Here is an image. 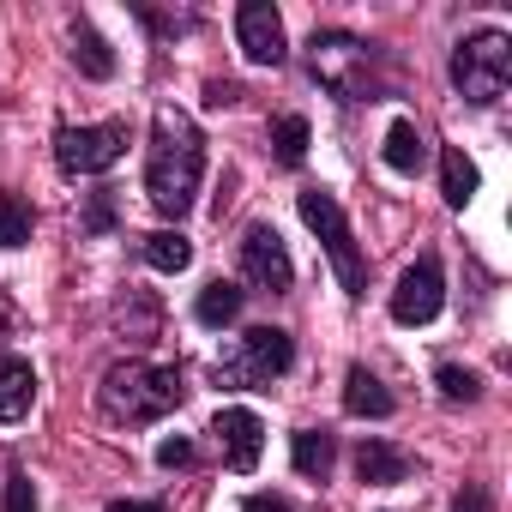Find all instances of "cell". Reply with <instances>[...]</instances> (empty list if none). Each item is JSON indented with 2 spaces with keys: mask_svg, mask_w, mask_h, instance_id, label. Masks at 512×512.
Here are the masks:
<instances>
[{
  "mask_svg": "<svg viewBox=\"0 0 512 512\" xmlns=\"http://www.w3.org/2000/svg\"><path fill=\"white\" fill-rule=\"evenodd\" d=\"M290 368H296V338L284 326H253L223 344V356L211 362V380L223 392H260V386L284 380Z\"/></svg>",
  "mask_w": 512,
  "mask_h": 512,
  "instance_id": "3",
  "label": "cell"
},
{
  "mask_svg": "<svg viewBox=\"0 0 512 512\" xmlns=\"http://www.w3.org/2000/svg\"><path fill=\"white\" fill-rule=\"evenodd\" d=\"M31 229H37V211L19 193H0V247H25Z\"/></svg>",
  "mask_w": 512,
  "mask_h": 512,
  "instance_id": "23",
  "label": "cell"
},
{
  "mask_svg": "<svg viewBox=\"0 0 512 512\" xmlns=\"http://www.w3.org/2000/svg\"><path fill=\"white\" fill-rule=\"evenodd\" d=\"M199 181H205V139L193 127L187 109L175 103H157L151 115V151H145V199L157 217L181 223L199 199Z\"/></svg>",
  "mask_w": 512,
  "mask_h": 512,
  "instance_id": "1",
  "label": "cell"
},
{
  "mask_svg": "<svg viewBox=\"0 0 512 512\" xmlns=\"http://www.w3.org/2000/svg\"><path fill=\"white\" fill-rule=\"evenodd\" d=\"M7 512H37V488H31V476L19 464L7 470Z\"/></svg>",
  "mask_w": 512,
  "mask_h": 512,
  "instance_id": "27",
  "label": "cell"
},
{
  "mask_svg": "<svg viewBox=\"0 0 512 512\" xmlns=\"http://www.w3.org/2000/svg\"><path fill=\"white\" fill-rule=\"evenodd\" d=\"M187 404V386L175 368H157L145 356H127L103 374L97 386V410L115 422V428H145V422H163Z\"/></svg>",
  "mask_w": 512,
  "mask_h": 512,
  "instance_id": "2",
  "label": "cell"
},
{
  "mask_svg": "<svg viewBox=\"0 0 512 512\" xmlns=\"http://www.w3.org/2000/svg\"><path fill=\"white\" fill-rule=\"evenodd\" d=\"M434 386H440L446 404H476L482 398V374L476 368H458V362H440L434 368Z\"/></svg>",
  "mask_w": 512,
  "mask_h": 512,
  "instance_id": "24",
  "label": "cell"
},
{
  "mask_svg": "<svg viewBox=\"0 0 512 512\" xmlns=\"http://www.w3.org/2000/svg\"><path fill=\"white\" fill-rule=\"evenodd\" d=\"M211 440H217L223 464H229L235 476H247V470H260V452H266V422L253 416V410H217V416H211Z\"/></svg>",
  "mask_w": 512,
  "mask_h": 512,
  "instance_id": "11",
  "label": "cell"
},
{
  "mask_svg": "<svg viewBox=\"0 0 512 512\" xmlns=\"http://www.w3.org/2000/svg\"><path fill=\"white\" fill-rule=\"evenodd\" d=\"M157 464H163V470H187V464H193V440H187V434L157 440Z\"/></svg>",
  "mask_w": 512,
  "mask_h": 512,
  "instance_id": "28",
  "label": "cell"
},
{
  "mask_svg": "<svg viewBox=\"0 0 512 512\" xmlns=\"http://www.w3.org/2000/svg\"><path fill=\"white\" fill-rule=\"evenodd\" d=\"M476 187H482L476 163H470L458 145H446V151H440V193H446V205H452V211H464V205L476 199Z\"/></svg>",
  "mask_w": 512,
  "mask_h": 512,
  "instance_id": "19",
  "label": "cell"
},
{
  "mask_svg": "<svg viewBox=\"0 0 512 512\" xmlns=\"http://www.w3.org/2000/svg\"><path fill=\"white\" fill-rule=\"evenodd\" d=\"M133 121H97V127H61L55 133V163L67 175H103L127 157Z\"/></svg>",
  "mask_w": 512,
  "mask_h": 512,
  "instance_id": "7",
  "label": "cell"
},
{
  "mask_svg": "<svg viewBox=\"0 0 512 512\" xmlns=\"http://www.w3.org/2000/svg\"><path fill=\"white\" fill-rule=\"evenodd\" d=\"M133 19H139L145 31H157L163 43H175V37L199 31V13H157V7H133Z\"/></svg>",
  "mask_w": 512,
  "mask_h": 512,
  "instance_id": "25",
  "label": "cell"
},
{
  "mask_svg": "<svg viewBox=\"0 0 512 512\" xmlns=\"http://www.w3.org/2000/svg\"><path fill=\"white\" fill-rule=\"evenodd\" d=\"M241 302H247V290H241V284H229V278H217V284H205V290H199L193 320H199V326H211V332H223V326H235V320H241Z\"/></svg>",
  "mask_w": 512,
  "mask_h": 512,
  "instance_id": "15",
  "label": "cell"
},
{
  "mask_svg": "<svg viewBox=\"0 0 512 512\" xmlns=\"http://www.w3.org/2000/svg\"><path fill=\"white\" fill-rule=\"evenodd\" d=\"M440 308H446V278H440L434 253H422V260L398 278V290H392V320L398 326H428Z\"/></svg>",
  "mask_w": 512,
  "mask_h": 512,
  "instance_id": "10",
  "label": "cell"
},
{
  "mask_svg": "<svg viewBox=\"0 0 512 512\" xmlns=\"http://www.w3.org/2000/svg\"><path fill=\"white\" fill-rule=\"evenodd\" d=\"M241 512H296V506H290L284 494H247V500H241Z\"/></svg>",
  "mask_w": 512,
  "mask_h": 512,
  "instance_id": "31",
  "label": "cell"
},
{
  "mask_svg": "<svg viewBox=\"0 0 512 512\" xmlns=\"http://www.w3.org/2000/svg\"><path fill=\"white\" fill-rule=\"evenodd\" d=\"M37 404V368L25 356H0V422H25Z\"/></svg>",
  "mask_w": 512,
  "mask_h": 512,
  "instance_id": "14",
  "label": "cell"
},
{
  "mask_svg": "<svg viewBox=\"0 0 512 512\" xmlns=\"http://www.w3.org/2000/svg\"><path fill=\"white\" fill-rule=\"evenodd\" d=\"M103 512H163V500H115V506H103Z\"/></svg>",
  "mask_w": 512,
  "mask_h": 512,
  "instance_id": "32",
  "label": "cell"
},
{
  "mask_svg": "<svg viewBox=\"0 0 512 512\" xmlns=\"http://www.w3.org/2000/svg\"><path fill=\"white\" fill-rule=\"evenodd\" d=\"M73 67H79L85 79H115V55H109V43H103L85 19H73Z\"/></svg>",
  "mask_w": 512,
  "mask_h": 512,
  "instance_id": "21",
  "label": "cell"
},
{
  "mask_svg": "<svg viewBox=\"0 0 512 512\" xmlns=\"http://www.w3.org/2000/svg\"><path fill=\"white\" fill-rule=\"evenodd\" d=\"M356 476H362L368 488H398V482L416 476V458H410L404 446H392V440H362V446H356Z\"/></svg>",
  "mask_w": 512,
  "mask_h": 512,
  "instance_id": "12",
  "label": "cell"
},
{
  "mask_svg": "<svg viewBox=\"0 0 512 512\" xmlns=\"http://www.w3.org/2000/svg\"><path fill=\"white\" fill-rule=\"evenodd\" d=\"M422 163H428V139H422V127H416V121H392V127H386V169H398V175H422Z\"/></svg>",
  "mask_w": 512,
  "mask_h": 512,
  "instance_id": "18",
  "label": "cell"
},
{
  "mask_svg": "<svg viewBox=\"0 0 512 512\" xmlns=\"http://www.w3.org/2000/svg\"><path fill=\"white\" fill-rule=\"evenodd\" d=\"M157 326H163V308H157L151 296L127 290V296L115 302V332H127V344H151V338H157Z\"/></svg>",
  "mask_w": 512,
  "mask_h": 512,
  "instance_id": "20",
  "label": "cell"
},
{
  "mask_svg": "<svg viewBox=\"0 0 512 512\" xmlns=\"http://www.w3.org/2000/svg\"><path fill=\"white\" fill-rule=\"evenodd\" d=\"M139 260H145L151 272H169V278H175V272L193 266V241H187L181 229H157V235L139 241Z\"/></svg>",
  "mask_w": 512,
  "mask_h": 512,
  "instance_id": "17",
  "label": "cell"
},
{
  "mask_svg": "<svg viewBox=\"0 0 512 512\" xmlns=\"http://www.w3.org/2000/svg\"><path fill=\"white\" fill-rule=\"evenodd\" d=\"M452 512H494V506H488V488H482V482H464V494L452 500Z\"/></svg>",
  "mask_w": 512,
  "mask_h": 512,
  "instance_id": "30",
  "label": "cell"
},
{
  "mask_svg": "<svg viewBox=\"0 0 512 512\" xmlns=\"http://www.w3.org/2000/svg\"><path fill=\"white\" fill-rule=\"evenodd\" d=\"M308 139H314L308 115H278V121H272V157H278L284 169H302V163H308Z\"/></svg>",
  "mask_w": 512,
  "mask_h": 512,
  "instance_id": "22",
  "label": "cell"
},
{
  "mask_svg": "<svg viewBox=\"0 0 512 512\" xmlns=\"http://www.w3.org/2000/svg\"><path fill=\"white\" fill-rule=\"evenodd\" d=\"M7 332H13V308L0 302V344H7Z\"/></svg>",
  "mask_w": 512,
  "mask_h": 512,
  "instance_id": "33",
  "label": "cell"
},
{
  "mask_svg": "<svg viewBox=\"0 0 512 512\" xmlns=\"http://www.w3.org/2000/svg\"><path fill=\"white\" fill-rule=\"evenodd\" d=\"M235 43L253 67H284L290 61V37H284V19L272 0H241L235 7Z\"/></svg>",
  "mask_w": 512,
  "mask_h": 512,
  "instance_id": "9",
  "label": "cell"
},
{
  "mask_svg": "<svg viewBox=\"0 0 512 512\" xmlns=\"http://www.w3.org/2000/svg\"><path fill=\"white\" fill-rule=\"evenodd\" d=\"M290 458H296V470L308 482H326L332 464H338V440L326 428H302V434H290Z\"/></svg>",
  "mask_w": 512,
  "mask_h": 512,
  "instance_id": "16",
  "label": "cell"
},
{
  "mask_svg": "<svg viewBox=\"0 0 512 512\" xmlns=\"http://www.w3.org/2000/svg\"><path fill=\"white\" fill-rule=\"evenodd\" d=\"M344 410H350V416H368V422H386V416L398 410V398L386 392V380H380L374 368L356 362V368L344 374Z\"/></svg>",
  "mask_w": 512,
  "mask_h": 512,
  "instance_id": "13",
  "label": "cell"
},
{
  "mask_svg": "<svg viewBox=\"0 0 512 512\" xmlns=\"http://www.w3.org/2000/svg\"><path fill=\"white\" fill-rule=\"evenodd\" d=\"M512 85V37L506 31H476L452 49V91L470 109H494Z\"/></svg>",
  "mask_w": 512,
  "mask_h": 512,
  "instance_id": "6",
  "label": "cell"
},
{
  "mask_svg": "<svg viewBox=\"0 0 512 512\" xmlns=\"http://www.w3.org/2000/svg\"><path fill=\"white\" fill-rule=\"evenodd\" d=\"M241 284L260 290V296H290L296 284V266H290V247L272 223H253L241 235Z\"/></svg>",
  "mask_w": 512,
  "mask_h": 512,
  "instance_id": "8",
  "label": "cell"
},
{
  "mask_svg": "<svg viewBox=\"0 0 512 512\" xmlns=\"http://www.w3.org/2000/svg\"><path fill=\"white\" fill-rule=\"evenodd\" d=\"M374 67H380V49H374L368 37L314 31V43H308V73H314L332 97H344V103H374V97H380Z\"/></svg>",
  "mask_w": 512,
  "mask_h": 512,
  "instance_id": "4",
  "label": "cell"
},
{
  "mask_svg": "<svg viewBox=\"0 0 512 512\" xmlns=\"http://www.w3.org/2000/svg\"><path fill=\"white\" fill-rule=\"evenodd\" d=\"M115 229V193H91L85 199V235H109Z\"/></svg>",
  "mask_w": 512,
  "mask_h": 512,
  "instance_id": "26",
  "label": "cell"
},
{
  "mask_svg": "<svg viewBox=\"0 0 512 512\" xmlns=\"http://www.w3.org/2000/svg\"><path fill=\"white\" fill-rule=\"evenodd\" d=\"M205 103H211V109H235V103H241V85H235V79H211V85H205Z\"/></svg>",
  "mask_w": 512,
  "mask_h": 512,
  "instance_id": "29",
  "label": "cell"
},
{
  "mask_svg": "<svg viewBox=\"0 0 512 512\" xmlns=\"http://www.w3.org/2000/svg\"><path fill=\"white\" fill-rule=\"evenodd\" d=\"M296 211H302V223L320 235L326 260H332V272H338V284H344V296H350V302H362V296H368V260H362L356 235H350L344 205H338L326 187H302V193H296Z\"/></svg>",
  "mask_w": 512,
  "mask_h": 512,
  "instance_id": "5",
  "label": "cell"
}]
</instances>
